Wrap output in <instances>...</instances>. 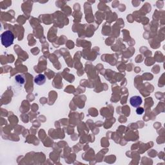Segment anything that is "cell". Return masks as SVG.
I'll list each match as a JSON object with an SVG mask.
<instances>
[{"mask_svg": "<svg viewBox=\"0 0 165 165\" xmlns=\"http://www.w3.org/2000/svg\"><path fill=\"white\" fill-rule=\"evenodd\" d=\"M14 35L11 30H7L1 35V43L5 47H9L13 44Z\"/></svg>", "mask_w": 165, "mask_h": 165, "instance_id": "obj_1", "label": "cell"}, {"mask_svg": "<svg viewBox=\"0 0 165 165\" xmlns=\"http://www.w3.org/2000/svg\"><path fill=\"white\" fill-rule=\"evenodd\" d=\"M142 102H143V100H142L140 96H133V97H132L130 100V103L131 104V105L136 108L139 107V106L142 104Z\"/></svg>", "mask_w": 165, "mask_h": 165, "instance_id": "obj_2", "label": "cell"}, {"mask_svg": "<svg viewBox=\"0 0 165 165\" xmlns=\"http://www.w3.org/2000/svg\"><path fill=\"white\" fill-rule=\"evenodd\" d=\"M46 81V77L43 74L37 75L34 79V83L37 85H43Z\"/></svg>", "mask_w": 165, "mask_h": 165, "instance_id": "obj_3", "label": "cell"}, {"mask_svg": "<svg viewBox=\"0 0 165 165\" xmlns=\"http://www.w3.org/2000/svg\"><path fill=\"white\" fill-rule=\"evenodd\" d=\"M16 81L19 84H24L25 83V79L21 75H17L16 77Z\"/></svg>", "mask_w": 165, "mask_h": 165, "instance_id": "obj_4", "label": "cell"}, {"mask_svg": "<svg viewBox=\"0 0 165 165\" xmlns=\"http://www.w3.org/2000/svg\"><path fill=\"white\" fill-rule=\"evenodd\" d=\"M136 112L137 114H139V115H141V114H143L144 112V109L141 107H139L138 108H137Z\"/></svg>", "mask_w": 165, "mask_h": 165, "instance_id": "obj_5", "label": "cell"}]
</instances>
